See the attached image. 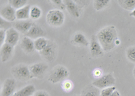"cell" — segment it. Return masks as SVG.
Here are the masks:
<instances>
[{
  "mask_svg": "<svg viewBox=\"0 0 135 96\" xmlns=\"http://www.w3.org/2000/svg\"><path fill=\"white\" fill-rule=\"evenodd\" d=\"M96 36L104 52H108L116 46L118 37L115 26H108L104 27L99 31Z\"/></svg>",
  "mask_w": 135,
  "mask_h": 96,
  "instance_id": "1",
  "label": "cell"
},
{
  "mask_svg": "<svg viewBox=\"0 0 135 96\" xmlns=\"http://www.w3.org/2000/svg\"><path fill=\"white\" fill-rule=\"evenodd\" d=\"M11 73L14 79L20 81H28L32 79L29 67L25 64H17L11 69Z\"/></svg>",
  "mask_w": 135,
  "mask_h": 96,
  "instance_id": "2",
  "label": "cell"
},
{
  "mask_svg": "<svg viewBox=\"0 0 135 96\" xmlns=\"http://www.w3.org/2000/svg\"><path fill=\"white\" fill-rule=\"evenodd\" d=\"M69 76V71L63 66H56L53 68L49 76V81L52 83H57L66 81Z\"/></svg>",
  "mask_w": 135,
  "mask_h": 96,
  "instance_id": "3",
  "label": "cell"
},
{
  "mask_svg": "<svg viewBox=\"0 0 135 96\" xmlns=\"http://www.w3.org/2000/svg\"><path fill=\"white\" fill-rule=\"evenodd\" d=\"M65 20V16L61 10L58 9H51L46 16V21L49 25L55 27L61 26Z\"/></svg>",
  "mask_w": 135,
  "mask_h": 96,
  "instance_id": "4",
  "label": "cell"
},
{
  "mask_svg": "<svg viewBox=\"0 0 135 96\" xmlns=\"http://www.w3.org/2000/svg\"><path fill=\"white\" fill-rule=\"evenodd\" d=\"M115 80L112 73L102 75L101 77L97 78L93 82V85L99 89H103L108 87L114 86Z\"/></svg>",
  "mask_w": 135,
  "mask_h": 96,
  "instance_id": "5",
  "label": "cell"
},
{
  "mask_svg": "<svg viewBox=\"0 0 135 96\" xmlns=\"http://www.w3.org/2000/svg\"><path fill=\"white\" fill-rule=\"evenodd\" d=\"M32 78L41 79L48 70V65L44 62H38L29 66Z\"/></svg>",
  "mask_w": 135,
  "mask_h": 96,
  "instance_id": "6",
  "label": "cell"
},
{
  "mask_svg": "<svg viewBox=\"0 0 135 96\" xmlns=\"http://www.w3.org/2000/svg\"><path fill=\"white\" fill-rule=\"evenodd\" d=\"M57 45L52 41H49L47 45L43 51L39 52L41 56L48 62H52L57 56Z\"/></svg>",
  "mask_w": 135,
  "mask_h": 96,
  "instance_id": "7",
  "label": "cell"
},
{
  "mask_svg": "<svg viewBox=\"0 0 135 96\" xmlns=\"http://www.w3.org/2000/svg\"><path fill=\"white\" fill-rule=\"evenodd\" d=\"M16 83L14 79H7L3 82L1 91V96H12L15 93Z\"/></svg>",
  "mask_w": 135,
  "mask_h": 96,
  "instance_id": "8",
  "label": "cell"
},
{
  "mask_svg": "<svg viewBox=\"0 0 135 96\" xmlns=\"http://www.w3.org/2000/svg\"><path fill=\"white\" fill-rule=\"evenodd\" d=\"M89 47H90V52L93 57H97L103 55L104 51L97 39V36L92 35L90 41Z\"/></svg>",
  "mask_w": 135,
  "mask_h": 96,
  "instance_id": "9",
  "label": "cell"
},
{
  "mask_svg": "<svg viewBox=\"0 0 135 96\" xmlns=\"http://www.w3.org/2000/svg\"><path fill=\"white\" fill-rule=\"evenodd\" d=\"M16 10L8 3L2 7L0 10V16L2 18L4 19L8 22H14L16 19Z\"/></svg>",
  "mask_w": 135,
  "mask_h": 96,
  "instance_id": "10",
  "label": "cell"
},
{
  "mask_svg": "<svg viewBox=\"0 0 135 96\" xmlns=\"http://www.w3.org/2000/svg\"><path fill=\"white\" fill-rule=\"evenodd\" d=\"M20 39V34L18 31L14 27L9 28L6 30V44L16 46L18 44Z\"/></svg>",
  "mask_w": 135,
  "mask_h": 96,
  "instance_id": "11",
  "label": "cell"
},
{
  "mask_svg": "<svg viewBox=\"0 0 135 96\" xmlns=\"http://www.w3.org/2000/svg\"><path fill=\"white\" fill-rule=\"evenodd\" d=\"M14 47H13L12 45H9L6 43L3 45H2L1 50H0V57H1L2 62L4 63L10 60L14 54Z\"/></svg>",
  "mask_w": 135,
  "mask_h": 96,
  "instance_id": "12",
  "label": "cell"
},
{
  "mask_svg": "<svg viewBox=\"0 0 135 96\" xmlns=\"http://www.w3.org/2000/svg\"><path fill=\"white\" fill-rule=\"evenodd\" d=\"M33 25L34 23L31 20H18L14 23V28L19 33L26 35Z\"/></svg>",
  "mask_w": 135,
  "mask_h": 96,
  "instance_id": "13",
  "label": "cell"
},
{
  "mask_svg": "<svg viewBox=\"0 0 135 96\" xmlns=\"http://www.w3.org/2000/svg\"><path fill=\"white\" fill-rule=\"evenodd\" d=\"M46 35L45 31L40 26L34 24L33 26L31 27L30 31L25 35L26 37H29L31 39H37L41 37H44V36Z\"/></svg>",
  "mask_w": 135,
  "mask_h": 96,
  "instance_id": "14",
  "label": "cell"
},
{
  "mask_svg": "<svg viewBox=\"0 0 135 96\" xmlns=\"http://www.w3.org/2000/svg\"><path fill=\"white\" fill-rule=\"evenodd\" d=\"M64 3L66 6V9L72 17L78 18L80 16V9L77 3H76L75 1L64 0Z\"/></svg>",
  "mask_w": 135,
  "mask_h": 96,
  "instance_id": "15",
  "label": "cell"
},
{
  "mask_svg": "<svg viewBox=\"0 0 135 96\" xmlns=\"http://www.w3.org/2000/svg\"><path fill=\"white\" fill-rule=\"evenodd\" d=\"M22 50L26 54H31L34 51L35 49V43L34 41L29 37L25 36L20 41V44Z\"/></svg>",
  "mask_w": 135,
  "mask_h": 96,
  "instance_id": "16",
  "label": "cell"
},
{
  "mask_svg": "<svg viewBox=\"0 0 135 96\" xmlns=\"http://www.w3.org/2000/svg\"><path fill=\"white\" fill-rule=\"evenodd\" d=\"M31 7L30 5H26V6L17 9L16 12V19L19 20H27L30 18V11Z\"/></svg>",
  "mask_w": 135,
  "mask_h": 96,
  "instance_id": "17",
  "label": "cell"
},
{
  "mask_svg": "<svg viewBox=\"0 0 135 96\" xmlns=\"http://www.w3.org/2000/svg\"><path fill=\"white\" fill-rule=\"evenodd\" d=\"M35 87L33 85H28L16 92L12 96H32L35 93Z\"/></svg>",
  "mask_w": 135,
  "mask_h": 96,
  "instance_id": "18",
  "label": "cell"
},
{
  "mask_svg": "<svg viewBox=\"0 0 135 96\" xmlns=\"http://www.w3.org/2000/svg\"><path fill=\"white\" fill-rule=\"evenodd\" d=\"M72 42L76 45H82L84 47H89L90 42L88 41L86 37L82 33H76L72 37Z\"/></svg>",
  "mask_w": 135,
  "mask_h": 96,
  "instance_id": "19",
  "label": "cell"
},
{
  "mask_svg": "<svg viewBox=\"0 0 135 96\" xmlns=\"http://www.w3.org/2000/svg\"><path fill=\"white\" fill-rule=\"evenodd\" d=\"M34 43H35V50L41 52V51L44 50L45 48L46 47L48 43H49V40L45 39V37H41V38L35 39L34 41Z\"/></svg>",
  "mask_w": 135,
  "mask_h": 96,
  "instance_id": "20",
  "label": "cell"
},
{
  "mask_svg": "<svg viewBox=\"0 0 135 96\" xmlns=\"http://www.w3.org/2000/svg\"><path fill=\"white\" fill-rule=\"evenodd\" d=\"M118 3L126 10L132 12L135 9V0H118Z\"/></svg>",
  "mask_w": 135,
  "mask_h": 96,
  "instance_id": "21",
  "label": "cell"
},
{
  "mask_svg": "<svg viewBox=\"0 0 135 96\" xmlns=\"http://www.w3.org/2000/svg\"><path fill=\"white\" fill-rule=\"evenodd\" d=\"M42 16V10L39 7L34 6L31 7L30 11V18L33 20H38Z\"/></svg>",
  "mask_w": 135,
  "mask_h": 96,
  "instance_id": "22",
  "label": "cell"
},
{
  "mask_svg": "<svg viewBox=\"0 0 135 96\" xmlns=\"http://www.w3.org/2000/svg\"><path fill=\"white\" fill-rule=\"evenodd\" d=\"M109 3V0H95L93 2V6L96 10L99 11L107 8Z\"/></svg>",
  "mask_w": 135,
  "mask_h": 96,
  "instance_id": "23",
  "label": "cell"
},
{
  "mask_svg": "<svg viewBox=\"0 0 135 96\" xmlns=\"http://www.w3.org/2000/svg\"><path fill=\"white\" fill-rule=\"evenodd\" d=\"M27 2V0H9V4L17 10L26 6V5H28Z\"/></svg>",
  "mask_w": 135,
  "mask_h": 96,
  "instance_id": "24",
  "label": "cell"
},
{
  "mask_svg": "<svg viewBox=\"0 0 135 96\" xmlns=\"http://www.w3.org/2000/svg\"><path fill=\"white\" fill-rule=\"evenodd\" d=\"M82 96H100V91L93 85V87H89L84 89Z\"/></svg>",
  "mask_w": 135,
  "mask_h": 96,
  "instance_id": "25",
  "label": "cell"
},
{
  "mask_svg": "<svg viewBox=\"0 0 135 96\" xmlns=\"http://www.w3.org/2000/svg\"><path fill=\"white\" fill-rule=\"evenodd\" d=\"M126 56L129 61L135 63V46H131L128 48L126 51Z\"/></svg>",
  "mask_w": 135,
  "mask_h": 96,
  "instance_id": "26",
  "label": "cell"
},
{
  "mask_svg": "<svg viewBox=\"0 0 135 96\" xmlns=\"http://www.w3.org/2000/svg\"><path fill=\"white\" fill-rule=\"evenodd\" d=\"M115 90H116V87L115 86H112V87L101 89L100 92V96H111V95Z\"/></svg>",
  "mask_w": 135,
  "mask_h": 96,
  "instance_id": "27",
  "label": "cell"
},
{
  "mask_svg": "<svg viewBox=\"0 0 135 96\" xmlns=\"http://www.w3.org/2000/svg\"><path fill=\"white\" fill-rule=\"evenodd\" d=\"M72 87H73V83L70 81H69V80H66V81H64L63 82L62 88L66 92H70V91H71Z\"/></svg>",
  "mask_w": 135,
  "mask_h": 96,
  "instance_id": "28",
  "label": "cell"
},
{
  "mask_svg": "<svg viewBox=\"0 0 135 96\" xmlns=\"http://www.w3.org/2000/svg\"><path fill=\"white\" fill-rule=\"evenodd\" d=\"M6 30H0V45H3L6 43Z\"/></svg>",
  "mask_w": 135,
  "mask_h": 96,
  "instance_id": "29",
  "label": "cell"
},
{
  "mask_svg": "<svg viewBox=\"0 0 135 96\" xmlns=\"http://www.w3.org/2000/svg\"><path fill=\"white\" fill-rule=\"evenodd\" d=\"M51 2L61 8V9H66V6H65V4L64 3V1H61V0H51Z\"/></svg>",
  "mask_w": 135,
  "mask_h": 96,
  "instance_id": "30",
  "label": "cell"
},
{
  "mask_svg": "<svg viewBox=\"0 0 135 96\" xmlns=\"http://www.w3.org/2000/svg\"><path fill=\"white\" fill-rule=\"evenodd\" d=\"M34 96H50V95L45 91H39V92H35Z\"/></svg>",
  "mask_w": 135,
  "mask_h": 96,
  "instance_id": "31",
  "label": "cell"
},
{
  "mask_svg": "<svg viewBox=\"0 0 135 96\" xmlns=\"http://www.w3.org/2000/svg\"><path fill=\"white\" fill-rule=\"evenodd\" d=\"M101 74H102V72L99 69H97L94 71V76H97V78H99L101 76Z\"/></svg>",
  "mask_w": 135,
  "mask_h": 96,
  "instance_id": "32",
  "label": "cell"
},
{
  "mask_svg": "<svg viewBox=\"0 0 135 96\" xmlns=\"http://www.w3.org/2000/svg\"><path fill=\"white\" fill-rule=\"evenodd\" d=\"M111 96H120V93H119V92L116 89L115 90L113 93H112V94L111 95Z\"/></svg>",
  "mask_w": 135,
  "mask_h": 96,
  "instance_id": "33",
  "label": "cell"
},
{
  "mask_svg": "<svg viewBox=\"0 0 135 96\" xmlns=\"http://www.w3.org/2000/svg\"><path fill=\"white\" fill-rule=\"evenodd\" d=\"M130 16H132V17L135 18V9H134L133 11H132L131 13H130Z\"/></svg>",
  "mask_w": 135,
  "mask_h": 96,
  "instance_id": "34",
  "label": "cell"
},
{
  "mask_svg": "<svg viewBox=\"0 0 135 96\" xmlns=\"http://www.w3.org/2000/svg\"><path fill=\"white\" fill-rule=\"evenodd\" d=\"M132 73H133L134 77L135 78V67H134V69H133V71H132Z\"/></svg>",
  "mask_w": 135,
  "mask_h": 96,
  "instance_id": "35",
  "label": "cell"
},
{
  "mask_svg": "<svg viewBox=\"0 0 135 96\" xmlns=\"http://www.w3.org/2000/svg\"><path fill=\"white\" fill-rule=\"evenodd\" d=\"M76 96H78V95H76Z\"/></svg>",
  "mask_w": 135,
  "mask_h": 96,
  "instance_id": "36",
  "label": "cell"
}]
</instances>
